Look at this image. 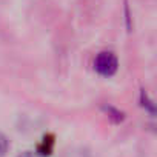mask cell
Segmentation results:
<instances>
[{"mask_svg": "<svg viewBox=\"0 0 157 157\" xmlns=\"http://www.w3.org/2000/svg\"><path fill=\"white\" fill-rule=\"evenodd\" d=\"M105 109H106V113L111 114L109 117H114V119H116V122H120V120L123 119V114L119 113L117 109H114V108H111V106H108V108H105Z\"/></svg>", "mask_w": 157, "mask_h": 157, "instance_id": "4", "label": "cell"}, {"mask_svg": "<svg viewBox=\"0 0 157 157\" xmlns=\"http://www.w3.org/2000/svg\"><path fill=\"white\" fill-rule=\"evenodd\" d=\"M17 157H43V155H42V154H39V152H33V151H25V152L19 154Z\"/></svg>", "mask_w": 157, "mask_h": 157, "instance_id": "5", "label": "cell"}, {"mask_svg": "<svg viewBox=\"0 0 157 157\" xmlns=\"http://www.w3.org/2000/svg\"><path fill=\"white\" fill-rule=\"evenodd\" d=\"M8 149H10V140L6 139L5 134L0 132V157H5Z\"/></svg>", "mask_w": 157, "mask_h": 157, "instance_id": "2", "label": "cell"}, {"mask_svg": "<svg viewBox=\"0 0 157 157\" xmlns=\"http://www.w3.org/2000/svg\"><path fill=\"white\" fill-rule=\"evenodd\" d=\"M117 68H119V60L116 57L114 52L111 51H103V52H99L96 60H94V69L103 75V77H111L117 72Z\"/></svg>", "mask_w": 157, "mask_h": 157, "instance_id": "1", "label": "cell"}, {"mask_svg": "<svg viewBox=\"0 0 157 157\" xmlns=\"http://www.w3.org/2000/svg\"><path fill=\"white\" fill-rule=\"evenodd\" d=\"M140 102H142V105H143V106H146V108H148V111H149V113H152V114H154V103L148 99V96H146V93H145V91H142V94H140Z\"/></svg>", "mask_w": 157, "mask_h": 157, "instance_id": "3", "label": "cell"}]
</instances>
